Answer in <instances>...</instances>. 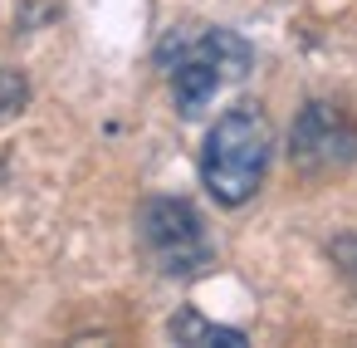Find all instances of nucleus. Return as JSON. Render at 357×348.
<instances>
[{"mask_svg": "<svg viewBox=\"0 0 357 348\" xmlns=\"http://www.w3.org/2000/svg\"><path fill=\"white\" fill-rule=\"evenodd\" d=\"M274 157V128L259 103H235L230 113L215 118L201 147V182L220 206H245Z\"/></svg>", "mask_w": 357, "mask_h": 348, "instance_id": "f257e3e1", "label": "nucleus"}, {"mask_svg": "<svg viewBox=\"0 0 357 348\" xmlns=\"http://www.w3.org/2000/svg\"><path fill=\"white\" fill-rule=\"evenodd\" d=\"M137 226H142V245H147V255L162 275H196L211 260V240H206L201 216L176 196L147 201Z\"/></svg>", "mask_w": 357, "mask_h": 348, "instance_id": "7ed1b4c3", "label": "nucleus"}, {"mask_svg": "<svg viewBox=\"0 0 357 348\" xmlns=\"http://www.w3.org/2000/svg\"><path fill=\"white\" fill-rule=\"evenodd\" d=\"M167 79H172V94H176V108L191 118L201 113L220 84L230 79H245L250 69V45L235 40L230 30H172L157 50Z\"/></svg>", "mask_w": 357, "mask_h": 348, "instance_id": "f03ea898", "label": "nucleus"}, {"mask_svg": "<svg viewBox=\"0 0 357 348\" xmlns=\"http://www.w3.org/2000/svg\"><path fill=\"white\" fill-rule=\"evenodd\" d=\"M289 157L298 172L308 177H328V172H342L352 157H357V128L342 108L333 103H308L298 118H294V133H289Z\"/></svg>", "mask_w": 357, "mask_h": 348, "instance_id": "20e7f679", "label": "nucleus"}, {"mask_svg": "<svg viewBox=\"0 0 357 348\" xmlns=\"http://www.w3.org/2000/svg\"><path fill=\"white\" fill-rule=\"evenodd\" d=\"M172 338H176V343H220V348H240V343H245L240 328H220V324L201 319L196 309H181V314L172 319Z\"/></svg>", "mask_w": 357, "mask_h": 348, "instance_id": "39448f33", "label": "nucleus"}]
</instances>
